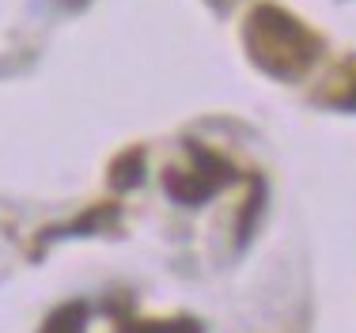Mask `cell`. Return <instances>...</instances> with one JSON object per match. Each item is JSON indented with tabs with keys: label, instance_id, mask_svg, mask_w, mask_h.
<instances>
[{
	"label": "cell",
	"instance_id": "obj_1",
	"mask_svg": "<svg viewBox=\"0 0 356 333\" xmlns=\"http://www.w3.org/2000/svg\"><path fill=\"white\" fill-rule=\"evenodd\" d=\"M247 49L266 72L296 80L318 57V38L277 4H258L247 19Z\"/></svg>",
	"mask_w": 356,
	"mask_h": 333
},
{
	"label": "cell",
	"instance_id": "obj_2",
	"mask_svg": "<svg viewBox=\"0 0 356 333\" xmlns=\"http://www.w3.org/2000/svg\"><path fill=\"white\" fill-rule=\"evenodd\" d=\"M220 178L213 174H171L167 178V190H171L175 201H186V204H197V201H209L216 193Z\"/></svg>",
	"mask_w": 356,
	"mask_h": 333
},
{
	"label": "cell",
	"instance_id": "obj_3",
	"mask_svg": "<svg viewBox=\"0 0 356 333\" xmlns=\"http://www.w3.org/2000/svg\"><path fill=\"white\" fill-rule=\"evenodd\" d=\"M140 156H137V152H129V156H125L122 159V163H118L114 167V178H118V186H133V182H137V178H140Z\"/></svg>",
	"mask_w": 356,
	"mask_h": 333
},
{
	"label": "cell",
	"instance_id": "obj_4",
	"mask_svg": "<svg viewBox=\"0 0 356 333\" xmlns=\"http://www.w3.org/2000/svg\"><path fill=\"white\" fill-rule=\"evenodd\" d=\"M213 4H232V0H213Z\"/></svg>",
	"mask_w": 356,
	"mask_h": 333
}]
</instances>
